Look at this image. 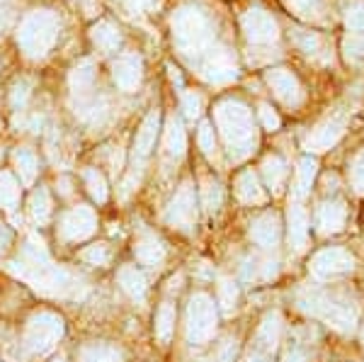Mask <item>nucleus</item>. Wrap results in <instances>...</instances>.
<instances>
[{
  "mask_svg": "<svg viewBox=\"0 0 364 362\" xmlns=\"http://www.w3.org/2000/svg\"><path fill=\"white\" fill-rule=\"evenodd\" d=\"M117 284H119V289L124 292L132 302H141L146 299V294H149V280H146V272L141 270L139 265H132V262H127V265H119V270H117Z\"/></svg>",
  "mask_w": 364,
  "mask_h": 362,
  "instance_id": "18",
  "label": "nucleus"
},
{
  "mask_svg": "<svg viewBox=\"0 0 364 362\" xmlns=\"http://www.w3.org/2000/svg\"><path fill=\"white\" fill-rule=\"evenodd\" d=\"M199 217V192L195 188V183H182L175 195L170 197L166 212H163V219H166L168 226L180 231H187L197 224Z\"/></svg>",
  "mask_w": 364,
  "mask_h": 362,
  "instance_id": "11",
  "label": "nucleus"
},
{
  "mask_svg": "<svg viewBox=\"0 0 364 362\" xmlns=\"http://www.w3.org/2000/svg\"><path fill=\"white\" fill-rule=\"evenodd\" d=\"M240 32H243L245 42L250 49L267 54V58H274L282 54V42L284 39V29L277 22V17L269 13L267 8L252 5L240 15Z\"/></svg>",
  "mask_w": 364,
  "mask_h": 362,
  "instance_id": "5",
  "label": "nucleus"
},
{
  "mask_svg": "<svg viewBox=\"0 0 364 362\" xmlns=\"http://www.w3.org/2000/svg\"><path fill=\"white\" fill-rule=\"evenodd\" d=\"M311 275L316 280H331L338 275H345L355 267V258L345 248H326L311 258Z\"/></svg>",
  "mask_w": 364,
  "mask_h": 362,
  "instance_id": "13",
  "label": "nucleus"
},
{
  "mask_svg": "<svg viewBox=\"0 0 364 362\" xmlns=\"http://www.w3.org/2000/svg\"><path fill=\"white\" fill-rule=\"evenodd\" d=\"M27 217L34 226H39V229H44V226H49L51 221H54V200H51L49 188L39 185V188L29 195Z\"/></svg>",
  "mask_w": 364,
  "mask_h": 362,
  "instance_id": "21",
  "label": "nucleus"
},
{
  "mask_svg": "<svg viewBox=\"0 0 364 362\" xmlns=\"http://www.w3.org/2000/svg\"><path fill=\"white\" fill-rule=\"evenodd\" d=\"M216 324H219V307H216L214 297L207 292H195L187 304L185 316V336L190 346H204L216 334Z\"/></svg>",
  "mask_w": 364,
  "mask_h": 362,
  "instance_id": "8",
  "label": "nucleus"
},
{
  "mask_svg": "<svg viewBox=\"0 0 364 362\" xmlns=\"http://www.w3.org/2000/svg\"><path fill=\"white\" fill-rule=\"evenodd\" d=\"M197 144H199V149H202V154L207 156V159L214 161V156H216V139H214V127H211V122H202V124H199Z\"/></svg>",
  "mask_w": 364,
  "mask_h": 362,
  "instance_id": "39",
  "label": "nucleus"
},
{
  "mask_svg": "<svg viewBox=\"0 0 364 362\" xmlns=\"http://www.w3.org/2000/svg\"><path fill=\"white\" fill-rule=\"evenodd\" d=\"M345 129H348V112H333L306 137V149L309 151L333 149L340 142V137L345 134Z\"/></svg>",
  "mask_w": 364,
  "mask_h": 362,
  "instance_id": "15",
  "label": "nucleus"
},
{
  "mask_svg": "<svg viewBox=\"0 0 364 362\" xmlns=\"http://www.w3.org/2000/svg\"><path fill=\"white\" fill-rule=\"evenodd\" d=\"M161 134V110L154 107L149 115L144 117L141 127L136 129V137H134V146H132V171L141 173L144 171V163L151 159L156 149V139Z\"/></svg>",
  "mask_w": 364,
  "mask_h": 362,
  "instance_id": "12",
  "label": "nucleus"
},
{
  "mask_svg": "<svg viewBox=\"0 0 364 362\" xmlns=\"http://www.w3.org/2000/svg\"><path fill=\"white\" fill-rule=\"evenodd\" d=\"M282 336V316L277 312H267L262 316L260 326H257L255 334V346L260 350H274Z\"/></svg>",
  "mask_w": 364,
  "mask_h": 362,
  "instance_id": "28",
  "label": "nucleus"
},
{
  "mask_svg": "<svg viewBox=\"0 0 364 362\" xmlns=\"http://www.w3.org/2000/svg\"><path fill=\"white\" fill-rule=\"evenodd\" d=\"M175 319H178V312H175L173 302H163L156 312V321H154V334L158 338L161 346H168L170 338L175 334Z\"/></svg>",
  "mask_w": 364,
  "mask_h": 362,
  "instance_id": "33",
  "label": "nucleus"
},
{
  "mask_svg": "<svg viewBox=\"0 0 364 362\" xmlns=\"http://www.w3.org/2000/svg\"><path fill=\"white\" fill-rule=\"evenodd\" d=\"M92 85H95V63L92 58H83L73 66V71L68 75V87L73 92V97L83 100V97L92 95Z\"/></svg>",
  "mask_w": 364,
  "mask_h": 362,
  "instance_id": "25",
  "label": "nucleus"
},
{
  "mask_svg": "<svg viewBox=\"0 0 364 362\" xmlns=\"http://www.w3.org/2000/svg\"><path fill=\"white\" fill-rule=\"evenodd\" d=\"M114 85L122 92H136L141 80H144V61L139 54H119L112 63Z\"/></svg>",
  "mask_w": 364,
  "mask_h": 362,
  "instance_id": "16",
  "label": "nucleus"
},
{
  "mask_svg": "<svg viewBox=\"0 0 364 362\" xmlns=\"http://www.w3.org/2000/svg\"><path fill=\"white\" fill-rule=\"evenodd\" d=\"M260 171H262V178H265V185L272 192H279L284 188V180H287V175H289V166H287V161L282 159V156L277 154L267 156V159L262 161Z\"/></svg>",
  "mask_w": 364,
  "mask_h": 362,
  "instance_id": "31",
  "label": "nucleus"
},
{
  "mask_svg": "<svg viewBox=\"0 0 364 362\" xmlns=\"http://www.w3.org/2000/svg\"><path fill=\"white\" fill-rule=\"evenodd\" d=\"M66 336V321L54 309H37L32 312L22 326L20 334V350L27 358L37 360L54 353L58 343Z\"/></svg>",
  "mask_w": 364,
  "mask_h": 362,
  "instance_id": "3",
  "label": "nucleus"
},
{
  "mask_svg": "<svg viewBox=\"0 0 364 362\" xmlns=\"http://www.w3.org/2000/svg\"><path fill=\"white\" fill-rule=\"evenodd\" d=\"M265 83L272 90V95L277 97V102L284 107L299 110L306 102V87L301 83V75L291 66H282V63L269 66L265 71Z\"/></svg>",
  "mask_w": 364,
  "mask_h": 362,
  "instance_id": "10",
  "label": "nucleus"
},
{
  "mask_svg": "<svg viewBox=\"0 0 364 362\" xmlns=\"http://www.w3.org/2000/svg\"><path fill=\"white\" fill-rule=\"evenodd\" d=\"M13 243H15V231L5 221H0V258H5L13 250Z\"/></svg>",
  "mask_w": 364,
  "mask_h": 362,
  "instance_id": "42",
  "label": "nucleus"
},
{
  "mask_svg": "<svg viewBox=\"0 0 364 362\" xmlns=\"http://www.w3.org/2000/svg\"><path fill=\"white\" fill-rule=\"evenodd\" d=\"M49 362H68V360H66V355H56V358H51Z\"/></svg>",
  "mask_w": 364,
  "mask_h": 362,
  "instance_id": "45",
  "label": "nucleus"
},
{
  "mask_svg": "<svg viewBox=\"0 0 364 362\" xmlns=\"http://www.w3.org/2000/svg\"><path fill=\"white\" fill-rule=\"evenodd\" d=\"M316 178V161L306 156V159L299 161L296 175H294V197L296 200H304V197L311 192V185H314Z\"/></svg>",
  "mask_w": 364,
  "mask_h": 362,
  "instance_id": "35",
  "label": "nucleus"
},
{
  "mask_svg": "<svg viewBox=\"0 0 364 362\" xmlns=\"http://www.w3.org/2000/svg\"><path fill=\"white\" fill-rule=\"evenodd\" d=\"M291 22L326 32H338V0H279Z\"/></svg>",
  "mask_w": 364,
  "mask_h": 362,
  "instance_id": "9",
  "label": "nucleus"
},
{
  "mask_svg": "<svg viewBox=\"0 0 364 362\" xmlns=\"http://www.w3.org/2000/svg\"><path fill=\"white\" fill-rule=\"evenodd\" d=\"M90 37H92V44H95V49L102 51V54H112V51L119 49V44H122L119 29H117L112 22H107V20L97 22V25L92 27Z\"/></svg>",
  "mask_w": 364,
  "mask_h": 362,
  "instance_id": "32",
  "label": "nucleus"
},
{
  "mask_svg": "<svg viewBox=\"0 0 364 362\" xmlns=\"http://www.w3.org/2000/svg\"><path fill=\"white\" fill-rule=\"evenodd\" d=\"M58 34H61L58 15L51 13V10H34L22 20L20 32H17V46L27 58L37 61V58H44L54 49Z\"/></svg>",
  "mask_w": 364,
  "mask_h": 362,
  "instance_id": "4",
  "label": "nucleus"
},
{
  "mask_svg": "<svg viewBox=\"0 0 364 362\" xmlns=\"http://www.w3.org/2000/svg\"><path fill=\"white\" fill-rule=\"evenodd\" d=\"M83 265L87 267H95V270H105V267L112 265L114 260V246L107 241H92L87 243L78 250V255H75Z\"/></svg>",
  "mask_w": 364,
  "mask_h": 362,
  "instance_id": "27",
  "label": "nucleus"
},
{
  "mask_svg": "<svg viewBox=\"0 0 364 362\" xmlns=\"http://www.w3.org/2000/svg\"><path fill=\"white\" fill-rule=\"evenodd\" d=\"M214 122L233 161H245L257 146L252 110L238 97H224L214 105Z\"/></svg>",
  "mask_w": 364,
  "mask_h": 362,
  "instance_id": "2",
  "label": "nucleus"
},
{
  "mask_svg": "<svg viewBox=\"0 0 364 362\" xmlns=\"http://www.w3.org/2000/svg\"><path fill=\"white\" fill-rule=\"evenodd\" d=\"M163 156L166 159H182L187 151V134L178 115H170L166 127H163Z\"/></svg>",
  "mask_w": 364,
  "mask_h": 362,
  "instance_id": "22",
  "label": "nucleus"
},
{
  "mask_svg": "<svg viewBox=\"0 0 364 362\" xmlns=\"http://www.w3.org/2000/svg\"><path fill=\"white\" fill-rule=\"evenodd\" d=\"M250 241L260 248H274L279 243V217L274 212H262L250 221Z\"/></svg>",
  "mask_w": 364,
  "mask_h": 362,
  "instance_id": "20",
  "label": "nucleus"
},
{
  "mask_svg": "<svg viewBox=\"0 0 364 362\" xmlns=\"http://www.w3.org/2000/svg\"><path fill=\"white\" fill-rule=\"evenodd\" d=\"M248 362H269L265 355H260V353H255V355H250L248 358Z\"/></svg>",
  "mask_w": 364,
  "mask_h": 362,
  "instance_id": "44",
  "label": "nucleus"
},
{
  "mask_svg": "<svg viewBox=\"0 0 364 362\" xmlns=\"http://www.w3.org/2000/svg\"><path fill=\"white\" fill-rule=\"evenodd\" d=\"M299 307H301L304 312H309L311 316L326 321L328 326L343 331V334L355 329L357 316H360V312H357V307L352 304V302L326 294V292H311V289L304 292V294L299 297Z\"/></svg>",
  "mask_w": 364,
  "mask_h": 362,
  "instance_id": "6",
  "label": "nucleus"
},
{
  "mask_svg": "<svg viewBox=\"0 0 364 362\" xmlns=\"http://www.w3.org/2000/svg\"><path fill=\"white\" fill-rule=\"evenodd\" d=\"M240 289L236 284V280L231 277H219V284H216V304L224 309L226 314H231L238 304Z\"/></svg>",
  "mask_w": 364,
  "mask_h": 362,
  "instance_id": "36",
  "label": "nucleus"
},
{
  "mask_svg": "<svg viewBox=\"0 0 364 362\" xmlns=\"http://www.w3.org/2000/svg\"><path fill=\"white\" fill-rule=\"evenodd\" d=\"M132 250H134V258H136L139 265L151 267V270L161 267L168 258V248H166V243H163V238L151 229H141L136 233Z\"/></svg>",
  "mask_w": 364,
  "mask_h": 362,
  "instance_id": "14",
  "label": "nucleus"
},
{
  "mask_svg": "<svg viewBox=\"0 0 364 362\" xmlns=\"http://www.w3.org/2000/svg\"><path fill=\"white\" fill-rule=\"evenodd\" d=\"M127 353L112 341H87L75 350V362H124Z\"/></svg>",
  "mask_w": 364,
  "mask_h": 362,
  "instance_id": "17",
  "label": "nucleus"
},
{
  "mask_svg": "<svg viewBox=\"0 0 364 362\" xmlns=\"http://www.w3.org/2000/svg\"><path fill=\"white\" fill-rule=\"evenodd\" d=\"M287 224H289V246L294 250H304L309 241V214L301 204H291L287 212Z\"/></svg>",
  "mask_w": 364,
  "mask_h": 362,
  "instance_id": "26",
  "label": "nucleus"
},
{
  "mask_svg": "<svg viewBox=\"0 0 364 362\" xmlns=\"http://www.w3.org/2000/svg\"><path fill=\"white\" fill-rule=\"evenodd\" d=\"M199 202H202V207L207 209L209 214L219 212V207L224 204V188H221L219 180H214V178L202 180V188H199Z\"/></svg>",
  "mask_w": 364,
  "mask_h": 362,
  "instance_id": "34",
  "label": "nucleus"
},
{
  "mask_svg": "<svg viewBox=\"0 0 364 362\" xmlns=\"http://www.w3.org/2000/svg\"><path fill=\"white\" fill-rule=\"evenodd\" d=\"M80 180H83L85 185V192L90 195V200L95 204H107L109 202V185H107V178L102 175L100 168H83L80 171Z\"/></svg>",
  "mask_w": 364,
  "mask_h": 362,
  "instance_id": "29",
  "label": "nucleus"
},
{
  "mask_svg": "<svg viewBox=\"0 0 364 362\" xmlns=\"http://www.w3.org/2000/svg\"><path fill=\"white\" fill-rule=\"evenodd\" d=\"M170 29H173V44L185 58L192 63L207 61L211 54L226 49V46L216 44V27L211 22L209 13H204L199 5H182L173 13L170 20Z\"/></svg>",
  "mask_w": 364,
  "mask_h": 362,
  "instance_id": "1",
  "label": "nucleus"
},
{
  "mask_svg": "<svg viewBox=\"0 0 364 362\" xmlns=\"http://www.w3.org/2000/svg\"><path fill=\"white\" fill-rule=\"evenodd\" d=\"M13 166L17 173V180H20L25 188H32L34 180L39 175V156L32 146H17L13 151Z\"/></svg>",
  "mask_w": 364,
  "mask_h": 362,
  "instance_id": "24",
  "label": "nucleus"
},
{
  "mask_svg": "<svg viewBox=\"0 0 364 362\" xmlns=\"http://www.w3.org/2000/svg\"><path fill=\"white\" fill-rule=\"evenodd\" d=\"M257 122L262 124V129H267V132H277L279 129V124H282V119H279V115L274 112V107L272 105H267V102H260L257 105Z\"/></svg>",
  "mask_w": 364,
  "mask_h": 362,
  "instance_id": "40",
  "label": "nucleus"
},
{
  "mask_svg": "<svg viewBox=\"0 0 364 362\" xmlns=\"http://www.w3.org/2000/svg\"><path fill=\"white\" fill-rule=\"evenodd\" d=\"M202 95H197V92H182L180 95V107L185 117H190V119H195V117L202 115Z\"/></svg>",
  "mask_w": 364,
  "mask_h": 362,
  "instance_id": "41",
  "label": "nucleus"
},
{
  "mask_svg": "<svg viewBox=\"0 0 364 362\" xmlns=\"http://www.w3.org/2000/svg\"><path fill=\"white\" fill-rule=\"evenodd\" d=\"M22 202V183L15 173L0 171V209L3 212H15Z\"/></svg>",
  "mask_w": 364,
  "mask_h": 362,
  "instance_id": "30",
  "label": "nucleus"
},
{
  "mask_svg": "<svg viewBox=\"0 0 364 362\" xmlns=\"http://www.w3.org/2000/svg\"><path fill=\"white\" fill-rule=\"evenodd\" d=\"M32 90H34V85L29 78L15 80L13 87H10V107H13L15 112H22V110L27 107L29 97H32Z\"/></svg>",
  "mask_w": 364,
  "mask_h": 362,
  "instance_id": "37",
  "label": "nucleus"
},
{
  "mask_svg": "<svg viewBox=\"0 0 364 362\" xmlns=\"http://www.w3.org/2000/svg\"><path fill=\"white\" fill-rule=\"evenodd\" d=\"M348 178H350V185L357 195H364V149L357 151L352 156L350 166H348Z\"/></svg>",
  "mask_w": 364,
  "mask_h": 362,
  "instance_id": "38",
  "label": "nucleus"
},
{
  "mask_svg": "<svg viewBox=\"0 0 364 362\" xmlns=\"http://www.w3.org/2000/svg\"><path fill=\"white\" fill-rule=\"evenodd\" d=\"M0 362H3V358H0Z\"/></svg>",
  "mask_w": 364,
  "mask_h": 362,
  "instance_id": "48",
  "label": "nucleus"
},
{
  "mask_svg": "<svg viewBox=\"0 0 364 362\" xmlns=\"http://www.w3.org/2000/svg\"><path fill=\"white\" fill-rule=\"evenodd\" d=\"M362 343H364V334H362Z\"/></svg>",
  "mask_w": 364,
  "mask_h": 362,
  "instance_id": "47",
  "label": "nucleus"
},
{
  "mask_svg": "<svg viewBox=\"0 0 364 362\" xmlns=\"http://www.w3.org/2000/svg\"><path fill=\"white\" fill-rule=\"evenodd\" d=\"M345 219H348V209L340 200L321 202L318 209H316V229H318L321 236L338 233L345 226Z\"/></svg>",
  "mask_w": 364,
  "mask_h": 362,
  "instance_id": "19",
  "label": "nucleus"
},
{
  "mask_svg": "<svg viewBox=\"0 0 364 362\" xmlns=\"http://www.w3.org/2000/svg\"><path fill=\"white\" fill-rule=\"evenodd\" d=\"M236 197L243 204H265L267 192L252 168H245L236 175Z\"/></svg>",
  "mask_w": 364,
  "mask_h": 362,
  "instance_id": "23",
  "label": "nucleus"
},
{
  "mask_svg": "<svg viewBox=\"0 0 364 362\" xmlns=\"http://www.w3.org/2000/svg\"><path fill=\"white\" fill-rule=\"evenodd\" d=\"M282 362H306V355H304L301 350L291 348V350H287V353H284V360H282Z\"/></svg>",
  "mask_w": 364,
  "mask_h": 362,
  "instance_id": "43",
  "label": "nucleus"
},
{
  "mask_svg": "<svg viewBox=\"0 0 364 362\" xmlns=\"http://www.w3.org/2000/svg\"><path fill=\"white\" fill-rule=\"evenodd\" d=\"M100 229L97 212L90 204H73L66 207L63 212H58L54 221V233L56 241L63 246H80V243L90 241Z\"/></svg>",
  "mask_w": 364,
  "mask_h": 362,
  "instance_id": "7",
  "label": "nucleus"
},
{
  "mask_svg": "<svg viewBox=\"0 0 364 362\" xmlns=\"http://www.w3.org/2000/svg\"><path fill=\"white\" fill-rule=\"evenodd\" d=\"M0 5H10V0H0Z\"/></svg>",
  "mask_w": 364,
  "mask_h": 362,
  "instance_id": "46",
  "label": "nucleus"
}]
</instances>
